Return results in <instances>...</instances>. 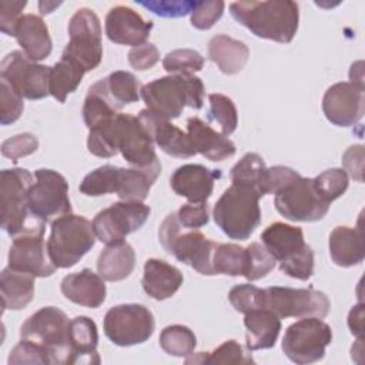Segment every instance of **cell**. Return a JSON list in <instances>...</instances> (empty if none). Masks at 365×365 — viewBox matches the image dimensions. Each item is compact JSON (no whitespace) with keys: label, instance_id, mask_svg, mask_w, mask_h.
Instances as JSON below:
<instances>
[{"label":"cell","instance_id":"obj_1","mask_svg":"<svg viewBox=\"0 0 365 365\" xmlns=\"http://www.w3.org/2000/svg\"><path fill=\"white\" fill-rule=\"evenodd\" d=\"M87 148L93 155L101 158L121 153L128 164L140 168L158 160L148 131L138 117L127 113H118L90 128Z\"/></svg>","mask_w":365,"mask_h":365},{"label":"cell","instance_id":"obj_2","mask_svg":"<svg viewBox=\"0 0 365 365\" xmlns=\"http://www.w3.org/2000/svg\"><path fill=\"white\" fill-rule=\"evenodd\" d=\"M232 19L259 38L291 43L299 23V7L292 0L234 1Z\"/></svg>","mask_w":365,"mask_h":365},{"label":"cell","instance_id":"obj_3","mask_svg":"<svg viewBox=\"0 0 365 365\" xmlns=\"http://www.w3.org/2000/svg\"><path fill=\"white\" fill-rule=\"evenodd\" d=\"M204 84L194 74H170L155 78L141 88L147 108L160 117H180L184 107L200 110L204 104Z\"/></svg>","mask_w":365,"mask_h":365},{"label":"cell","instance_id":"obj_4","mask_svg":"<svg viewBox=\"0 0 365 365\" xmlns=\"http://www.w3.org/2000/svg\"><path fill=\"white\" fill-rule=\"evenodd\" d=\"M261 197L252 187L231 184L214 205L215 224L231 240H248L261 222Z\"/></svg>","mask_w":365,"mask_h":365},{"label":"cell","instance_id":"obj_5","mask_svg":"<svg viewBox=\"0 0 365 365\" xmlns=\"http://www.w3.org/2000/svg\"><path fill=\"white\" fill-rule=\"evenodd\" d=\"M262 245L279 264V269L295 279L307 281L314 274V251L299 227L274 222L261 234Z\"/></svg>","mask_w":365,"mask_h":365},{"label":"cell","instance_id":"obj_6","mask_svg":"<svg viewBox=\"0 0 365 365\" xmlns=\"http://www.w3.org/2000/svg\"><path fill=\"white\" fill-rule=\"evenodd\" d=\"M93 222L73 212L51 221L47 240L48 257L56 268L76 265L96 244Z\"/></svg>","mask_w":365,"mask_h":365},{"label":"cell","instance_id":"obj_7","mask_svg":"<svg viewBox=\"0 0 365 365\" xmlns=\"http://www.w3.org/2000/svg\"><path fill=\"white\" fill-rule=\"evenodd\" d=\"M158 240L163 248L202 275H214L212 252L217 242L205 238L198 230H187L178 222L177 214H168L160 225Z\"/></svg>","mask_w":365,"mask_h":365},{"label":"cell","instance_id":"obj_8","mask_svg":"<svg viewBox=\"0 0 365 365\" xmlns=\"http://www.w3.org/2000/svg\"><path fill=\"white\" fill-rule=\"evenodd\" d=\"M68 318L56 307H43L20 328V336L44 349L48 364H70Z\"/></svg>","mask_w":365,"mask_h":365},{"label":"cell","instance_id":"obj_9","mask_svg":"<svg viewBox=\"0 0 365 365\" xmlns=\"http://www.w3.org/2000/svg\"><path fill=\"white\" fill-rule=\"evenodd\" d=\"M61 56L77 63L84 71H91L101 63V24L91 9H78L70 19L68 43Z\"/></svg>","mask_w":365,"mask_h":365},{"label":"cell","instance_id":"obj_10","mask_svg":"<svg viewBox=\"0 0 365 365\" xmlns=\"http://www.w3.org/2000/svg\"><path fill=\"white\" fill-rule=\"evenodd\" d=\"M34 181L26 168H7L0 173V217L1 228L16 237L26 230L29 211V190Z\"/></svg>","mask_w":365,"mask_h":365},{"label":"cell","instance_id":"obj_11","mask_svg":"<svg viewBox=\"0 0 365 365\" xmlns=\"http://www.w3.org/2000/svg\"><path fill=\"white\" fill-rule=\"evenodd\" d=\"M331 341L332 329L327 322L317 317H305L287 328L282 351L295 364H312L324 358Z\"/></svg>","mask_w":365,"mask_h":365},{"label":"cell","instance_id":"obj_12","mask_svg":"<svg viewBox=\"0 0 365 365\" xmlns=\"http://www.w3.org/2000/svg\"><path fill=\"white\" fill-rule=\"evenodd\" d=\"M29 211L38 222L71 212L68 182L60 173L50 168L34 171V181L29 190Z\"/></svg>","mask_w":365,"mask_h":365},{"label":"cell","instance_id":"obj_13","mask_svg":"<svg viewBox=\"0 0 365 365\" xmlns=\"http://www.w3.org/2000/svg\"><path fill=\"white\" fill-rule=\"evenodd\" d=\"M272 311L278 318H325L331 304L322 291L312 288L269 287L264 289L262 305Z\"/></svg>","mask_w":365,"mask_h":365},{"label":"cell","instance_id":"obj_14","mask_svg":"<svg viewBox=\"0 0 365 365\" xmlns=\"http://www.w3.org/2000/svg\"><path fill=\"white\" fill-rule=\"evenodd\" d=\"M274 195L277 211L289 221H319L329 210V202L318 194L314 180L308 177L299 175L294 178Z\"/></svg>","mask_w":365,"mask_h":365},{"label":"cell","instance_id":"obj_15","mask_svg":"<svg viewBox=\"0 0 365 365\" xmlns=\"http://www.w3.org/2000/svg\"><path fill=\"white\" fill-rule=\"evenodd\" d=\"M104 334L118 346L145 342L154 332L155 321L151 311L141 304L111 307L104 317Z\"/></svg>","mask_w":365,"mask_h":365},{"label":"cell","instance_id":"obj_16","mask_svg":"<svg viewBox=\"0 0 365 365\" xmlns=\"http://www.w3.org/2000/svg\"><path fill=\"white\" fill-rule=\"evenodd\" d=\"M150 207L140 201H118L100 211L93 227L96 237L106 245L120 244L125 237L140 230L150 217Z\"/></svg>","mask_w":365,"mask_h":365},{"label":"cell","instance_id":"obj_17","mask_svg":"<svg viewBox=\"0 0 365 365\" xmlns=\"http://www.w3.org/2000/svg\"><path fill=\"white\" fill-rule=\"evenodd\" d=\"M50 76L51 67L31 61L20 50L9 53L1 60L0 77L29 100H40L50 94Z\"/></svg>","mask_w":365,"mask_h":365},{"label":"cell","instance_id":"obj_18","mask_svg":"<svg viewBox=\"0 0 365 365\" xmlns=\"http://www.w3.org/2000/svg\"><path fill=\"white\" fill-rule=\"evenodd\" d=\"M9 267L40 278L54 274L56 267L48 257L44 242L43 222L36 227H29L14 237L9 250Z\"/></svg>","mask_w":365,"mask_h":365},{"label":"cell","instance_id":"obj_19","mask_svg":"<svg viewBox=\"0 0 365 365\" xmlns=\"http://www.w3.org/2000/svg\"><path fill=\"white\" fill-rule=\"evenodd\" d=\"M365 110L364 90L341 81L331 86L322 98V111L328 121L338 127H352L361 121Z\"/></svg>","mask_w":365,"mask_h":365},{"label":"cell","instance_id":"obj_20","mask_svg":"<svg viewBox=\"0 0 365 365\" xmlns=\"http://www.w3.org/2000/svg\"><path fill=\"white\" fill-rule=\"evenodd\" d=\"M137 117L148 131L154 144L165 154L177 158H190L197 154L188 134L171 124L170 120L157 115L148 108L141 110Z\"/></svg>","mask_w":365,"mask_h":365},{"label":"cell","instance_id":"obj_21","mask_svg":"<svg viewBox=\"0 0 365 365\" xmlns=\"http://www.w3.org/2000/svg\"><path fill=\"white\" fill-rule=\"evenodd\" d=\"M153 21L144 20L127 6H115L106 16V34L110 41L124 46H140L147 41Z\"/></svg>","mask_w":365,"mask_h":365},{"label":"cell","instance_id":"obj_22","mask_svg":"<svg viewBox=\"0 0 365 365\" xmlns=\"http://www.w3.org/2000/svg\"><path fill=\"white\" fill-rule=\"evenodd\" d=\"M222 177L221 170H211L201 164H184L178 167L171 178L173 191L190 202H207L214 190L215 180Z\"/></svg>","mask_w":365,"mask_h":365},{"label":"cell","instance_id":"obj_23","mask_svg":"<svg viewBox=\"0 0 365 365\" xmlns=\"http://www.w3.org/2000/svg\"><path fill=\"white\" fill-rule=\"evenodd\" d=\"M60 288L68 301L87 308H98L107 295L104 279L88 268L64 277Z\"/></svg>","mask_w":365,"mask_h":365},{"label":"cell","instance_id":"obj_24","mask_svg":"<svg viewBox=\"0 0 365 365\" xmlns=\"http://www.w3.org/2000/svg\"><path fill=\"white\" fill-rule=\"evenodd\" d=\"M187 134L195 153L211 161H222L235 154V144L198 117L187 120Z\"/></svg>","mask_w":365,"mask_h":365},{"label":"cell","instance_id":"obj_25","mask_svg":"<svg viewBox=\"0 0 365 365\" xmlns=\"http://www.w3.org/2000/svg\"><path fill=\"white\" fill-rule=\"evenodd\" d=\"M141 285L148 297L164 301L180 289L182 285V274L178 268L163 259L150 258L144 264Z\"/></svg>","mask_w":365,"mask_h":365},{"label":"cell","instance_id":"obj_26","mask_svg":"<svg viewBox=\"0 0 365 365\" xmlns=\"http://www.w3.org/2000/svg\"><path fill=\"white\" fill-rule=\"evenodd\" d=\"M14 37L23 53L34 63L47 58L53 50L48 27L40 16L23 14L16 27Z\"/></svg>","mask_w":365,"mask_h":365},{"label":"cell","instance_id":"obj_27","mask_svg":"<svg viewBox=\"0 0 365 365\" xmlns=\"http://www.w3.org/2000/svg\"><path fill=\"white\" fill-rule=\"evenodd\" d=\"M98 332L97 325L88 317L80 315L70 319L68 345L70 364H100L97 352Z\"/></svg>","mask_w":365,"mask_h":365},{"label":"cell","instance_id":"obj_28","mask_svg":"<svg viewBox=\"0 0 365 365\" xmlns=\"http://www.w3.org/2000/svg\"><path fill=\"white\" fill-rule=\"evenodd\" d=\"M244 325L247 328L245 341L248 351L269 349L279 336L281 318L267 308H258L245 314Z\"/></svg>","mask_w":365,"mask_h":365},{"label":"cell","instance_id":"obj_29","mask_svg":"<svg viewBox=\"0 0 365 365\" xmlns=\"http://www.w3.org/2000/svg\"><path fill=\"white\" fill-rule=\"evenodd\" d=\"M329 255L339 267H354L364 261V234L361 228L336 227L329 234Z\"/></svg>","mask_w":365,"mask_h":365},{"label":"cell","instance_id":"obj_30","mask_svg":"<svg viewBox=\"0 0 365 365\" xmlns=\"http://www.w3.org/2000/svg\"><path fill=\"white\" fill-rule=\"evenodd\" d=\"M250 57L248 46L227 34H217L208 43V58L224 74L240 73Z\"/></svg>","mask_w":365,"mask_h":365},{"label":"cell","instance_id":"obj_31","mask_svg":"<svg viewBox=\"0 0 365 365\" xmlns=\"http://www.w3.org/2000/svg\"><path fill=\"white\" fill-rule=\"evenodd\" d=\"M0 295L3 309L26 308L34 297V277L10 267L4 268L0 274Z\"/></svg>","mask_w":365,"mask_h":365},{"label":"cell","instance_id":"obj_32","mask_svg":"<svg viewBox=\"0 0 365 365\" xmlns=\"http://www.w3.org/2000/svg\"><path fill=\"white\" fill-rule=\"evenodd\" d=\"M135 267V252L133 247L123 241L107 245L98 255L97 271L104 281L117 282L130 277Z\"/></svg>","mask_w":365,"mask_h":365},{"label":"cell","instance_id":"obj_33","mask_svg":"<svg viewBox=\"0 0 365 365\" xmlns=\"http://www.w3.org/2000/svg\"><path fill=\"white\" fill-rule=\"evenodd\" d=\"M161 173V163L157 160L148 167H133L121 170V182L117 195L121 201L143 202Z\"/></svg>","mask_w":365,"mask_h":365},{"label":"cell","instance_id":"obj_34","mask_svg":"<svg viewBox=\"0 0 365 365\" xmlns=\"http://www.w3.org/2000/svg\"><path fill=\"white\" fill-rule=\"evenodd\" d=\"M120 110L121 108L110 97L104 78H101L88 88L83 104V120L90 130L97 124L117 115Z\"/></svg>","mask_w":365,"mask_h":365},{"label":"cell","instance_id":"obj_35","mask_svg":"<svg viewBox=\"0 0 365 365\" xmlns=\"http://www.w3.org/2000/svg\"><path fill=\"white\" fill-rule=\"evenodd\" d=\"M84 70L73 60L61 56V58L51 67L50 94L60 103H64L70 93H74L80 86Z\"/></svg>","mask_w":365,"mask_h":365},{"label":"cell","instance_id":"obj_36","mask_svg":"<svg viewBox=\"0 0 365 365\" xmlns=\"http://www.w3.org/2000/svg\"><path fill=\"white\" fill-rule=\"evenodd\" d=\"M121 181V167L111 164L101 165L88 173L80 182V192L88 197H100L118 191Z\"/></svg>","mask_w":365,"mask_h":365},{"label":"cell","instance_id":"obj_37","mask_svg":"<svg viewBox=\"0 0 365 365\" xmlns=\"http://www.w3.org/2000/svg\"><path fill=\"white\" fill-rule=\"evenodd\" d=\"M267 165L262 157L257 153H247L230 173L232 184H242L255 188L261 195H265L264 181H265Z\"/></svg>","mask_w":365,"mask_h":365},{"label":"cell","instance_id":"obj_38","mask_svg":"<svg viewBox=\"0 0 365 365\" xmlns=\"http://www.w3.org/2000/svg\"><path fill=\"white\" fill-rule=\"evenodd\" d=\"M104 81L110 97L120 108H123L125 104L137 103L141 97L143 86L140 80L130 71H114L106 77Z\"/></svg>","mask_w":365,"mask_h":365},{"label":"cell","instance_id":"obj_39","mask_svg":"<svg viewBox=\"0 0 365 365\" xmlns=\"http://www.w3.org/2000/svg\"><path fill=\"white\" fill-rule=\"evenodd\" d=\"M247 267V250L237 244H218L212 252L214 275L224 274L231 277L244 275Z\"/></svg>","mask_w":365,"mask_h":365},{"label":"cell","instance_id":"obj_40","mask_svg":"<svg viewBox=\"0 0 365 365\" xmlns=\"http://www.w3.org/2000/svg\"><path fill=\"white\" fill-rule=\"evenodd\" d=\"M185 364H254V359L235 339H230L222 342L212 352L188 355Z\"/></svg>","mask_w":365,"mask_h":365},{"label":"cell","instance_id":"obj_41","mask_svg":"<svg viewBox=\"0 0 365 365\" xmlns=\"http://www.w3.org/2000/svg\"><path fill=\"white\" fill-rule=\"evenodd\" d=\"M197 338L194 332L185 325H168L160 334V346L173 356H188L194 352Z\"/></svg>","mask_w":365,"mask_h":365},{"label":"cell","instance_id":"obj_42","mask_svg":"<svg viewBox=\"0 0 365 365\" xmlns=\"http://www.w3.org/2000/svg\"><path fill=\"white\" fill-rule=\"evenodd\" d=\"M208 118L220 125L221 134L225 137L232 134L238 125V113L232 100L224 94L212 93L208 96Z\"/></svg>","mask_w":365,"mask_h":365},{"label":"cell","instance_id":"obj_43","mask_svg":"<svg viewBox=\"0 0 365 365\" xmlns=\"http://www.w3.org/2000/svg\"><path fill=\"white\" fill-rule=\"evenodd\" d=\"M204 63V57L192 48H177L163 58V67L170 74H192L202 70Z\"/></svg>","mask_w":365,"mask_h":365},{"label":"cell","instance_id":"obj_44","mask_svg":"<svg viewBox=\"0 0 365 365\" xmlns=\"http://www.w3.org/2000/svg\"><path fill=\"white\" fill-rule=\"evenodd\" d=\"M247 267L244 277L248 281H257L268 275L277 265L275 258L261 242H251L247 248Z\"/></svg>","mask_w":365,"mask_h":365},{"label":"cell","instance_id":"obj_45","mask_svg":"<svg viewBox=\"0 0 365 365\" xmlns=\"http://www.w3.org/2000/svg\"><path fill=\"white\" fill-rule=\"evenodd\" d=\"M312 180L318 194L329 204L346 191L349 182L348 174L342 168L325 170Z\"/></svg>","mask_w":365,"mask_h":365},{"label":"cell","instance_id":"obj_46","mask_svg":"<svg viewBox=\"0 0 365 365\" xmlns=\"http://www.w3.org/2000/svg\"><path fill=\"white\" fill-rule=\"evenodd\" d=\"M23 96L4 78L0 77V123L9 125L17 121L23 113Z\"/></svg>","mask_w":365,"mask_h":365},{"label":"cell","instance_id":"obj_47","mask_svg":"<svg viewBox=\"0 0 365 365\" xmlns=\"http://www.w3.org/2000/svg\"><path fill=\"white\" fill-rule=\"evenodd\" d=\"M262 294H264V289L255 285L240 284L230 291L228 301L235 308V311L247 314L250 311L261 308Z\"/></svg>","mask_w":365,"mask_h":365},{"label":"cell","instance_id":"obj_48","mask_svg":"<svg viewBox=\"0 0 365 365\" xmlns=\"http://www.w3.org/2000/svg\"><path fill=\"white\" fill-rule=\"evenodd\" d=\"M140 6L153 11L160 17H184L191 14V11L198 4V0H150L137 1Z\"/></svg>","mask_w":365,"mask_h":365},{"label":"cell","instance_id":"obj_49","mask_svg":"<svg viewBox=\"0 0 365 365\" xmlns=\"http://www.w3.org/2000/svg\"><path fill=\"white\" fill-rule=\"evenodd\" d=\"M225 3L221 0L198 1L195 9L191 11V24L198 30L211 29L222 16Z\"/></svg>","mask_w":365,"mask_h":365},{"label":"cell","instance_id":"obj_50","mask_svg":"<svg viewBox=\"0 0 365 365\" xmlns=\"http://www.w3.org/2000/svg\"><path fill=\"white\" fill-rule=\"evenodd\" d=\"M38 148V140L31 133H21L11 138H7L1 144V154L11 161H17L21 157L30 155Z\"/></svg>","mask_w":365,"mask_h":365},{"label":"cell","instance_id":"obj_51","mask_svg":"<svg viewBox=\"0 0 365 365\" xmlns=\"http://www.w3.org/2000/svg\"><path fill=\"white\" fill-rule=\"evenodd\" d=\"M175 214L181 227L187 230H200L210 220V210L207 202L184 204Z\"/></svg>","mask_w":365,"mask_h":365},{"label":"cell","instance_id":"obj_52","mask_svg":"<svg viewBox=\"0 0 365 365\" xmlns=\"http://www.w3.org/2000/svg\"><path fill=\"white\" fill-rule=\"evenodd\" d=\"M7 362L11 364H48L43 348L31 341L23 339L10 351Z\"/></svg>","mask_w":365,"mask_h":365},{"label":"cell","instance_id":"obj_53","mask_svg":"<svg viewBox=\"0 0 365 365\" xmlns=\"http://www.w3.org/2000/svg\"><path fill=\"white\" fill-rule=\"evenodd\" d=\"M160 61V51L153 43H143L140 46L133 47L128 51V63L133 68L144 71L150 70Z\"/></svg>","mask_w":365,"mask_h":365},{"label":"cell","instance_id":"obj_54","mask_svg":"<svg viewBox=\"0 0 365 365\" xmlns=\"http://www.w3.org/2000/svg\"><path fill=\"white\" fill-rule=\"evenodd\" d=\"M27 1H1L0 3V30L7 36L16 34V27L21 19V11Z\"/></svg>","mask_w":365,"mask_h":365},{"label":"cell","instance_id":"obj_55","mask_svg":"<svg viewBox=\"0 0 365 365\" xmlns=\"http://www.w3.org/2000/svg\"><path fill=\"white\" fill-rule=\"evenodd\" d=\"M297 177H299V174L289 167H285V165L269 167L267 168V173H265L264 191L265 194H275L278 190H281L285 184H288Z\"/></svg>","mask_w":365,"mask_h":365},{"label":"cell","instance_id":"obj_56","mask_svg":"<svg viewBox=\"0 0 365 365\" xmlns=\"http://www.w3.org/2000/svg\"><path fill=\"white\" fill-rule=\"evenodd\" d=\"M344 171L358 182L364 181V145H351L342 155Z\"/></svg>","mask_w":365,"mask_h":365},{"label":"cell","instance_id":"obj_57","mask_svg":"<svg viewBox=\"0 0 365 365\" xmlns=\"http://www.w3.org/2000/svg\"><path fill=\"white\" fill-rule=\"evenodd\" d=\"M348 327L352 335L362 338V331H364V305L358 304L355 305L348 315Z\"/></svg>","mask_w":365,"mask_h":365},{"label":"cell","instance_id":"obj_58","mask_svg":"<svg viewBox=\"0 0 365 365\" xmlns=\"http://www.w3.org/2000/svg\"><path fill=\"white\" fill-rule=\"evenodd\" d=\"M364 63L362 61H356L351 66V70H349V83L362 88L364 90V68H362Z\"/></svg>","mask_w":365,"mask_h":365}]
</instances>
